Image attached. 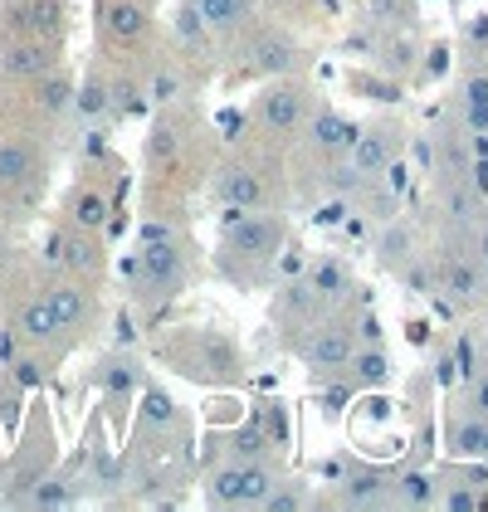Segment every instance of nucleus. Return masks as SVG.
I'll return each instance as SVG.
<instances>
[{
    "label": "nucleus",
    "mask_w": 488,
    "mask_h": 512,
    "mask_svg": "<svg viewBox=\"0 0 488 512\" xmlns=\"http://www.w3.org/2000/svg\"><path fill=\"white\" fill-rule=\"evenodd\" d=\"M337 220H347V215H342V200H332V205L318 210V225H337Z\"/></svg>",
    "instance_id": "nucleus-41"
},
{
    "label": "nucleus",
    "mask_w": 488,
    "mask_h": 512,
    "mask_svg": "<svg viewBox=\"0 0 488 512\" xmlns=\"http://www.w3.org/2000/svg\"><path fill=\"white\" fill-rule=\"evenodd\" d=\"M371 10H376V20H396L401 15V0H371Z\"/></svg>",
    "instance_id": "nucleus-40"
},
{
    "label": "nucleus",
    "mask_w": 488,
    "mask_h": 512,
    "mask_svg": "<svg viewBox=\"0 0 488 512\" xmlns=\"http://www.w3.org/2000/svg\"><path fill=\"white\" fill-rule=\"evenodd\" d=\"M103 391L132 395L137 391V366H132V361H103Z\"/></svg>",
    "instance_id": "nucleus-27"
},
{
    "label": "nucleus",
    "mask_w": 488,
    "mask_h": 512,
    "mask_svg": "<svg viewBox=\"0 0 488 512\" xmlns=\"http://www.w3.org/2000/svg\"><path fill=\"white\" fill-rule=\"evenodd\" d=\"M40 176V152L25 137H5L0 142V191H20Z\"/></svg>",
    "instance_id": "nucleus-11"
},
{
    "label": "nucleus",
    "mask_w": 488,
    "mask_h": 512,
    "mask_svg": "<svg viewBox=\"0 0 488 512\" xmlns=\"http://www.w3.org/2000/svg\"><path fill=\"white\" fill-rule=\"evenodd\" d=\"M274 483L279 478H274V469L264 459H235L230 469H220L210 478V498L225 503V508H259Z\"/></svg>",
    "instance_id": "nucleus-2"
},
{
    "label": "nucleus",
    "mask_w": 488,
    "mask_h": 512,
    "mask_svg": "<svg viewBox=\"0 0 488 512\" xmlns=\"http://www.w3.org/2000/svg\"><path fill=\"white\" fill-rule=\"evenodd\" d=\"M147 93H152V103H171V98H181V79H176L171 69H157V74L147 79Z\"/></svg>",
    "instance_id": "nucleus-33"
},
{
    "label": "nucleus",
    "mask_w": 488,
    "mask_h": 512,
    "mask_svg": "<svg viewBox=\"0 0 488 512\" xmlns=\"http://www.w3.org/2000/svg\"><path fill=\"white\" fill-rule=\"evenodd\" d=\"M69 503H74L69 478H64V473H44L40 483H35V493H30V503H25V508H69Z\"/></svg>",
    "instance_id": "nucleus-24"
},
{
    "label": "nucleus",
    "mask_w": 488,
    "mask_h": 512,
    "mask_svg": "<svg viewBox=\"0 0 488 512\" xmlns=\"http://www.w3.org/2000/svg\"><path fill=\"white\" fill-rule=\"evenodd\" d=\"M108 215H113V200L103 196L98 186H83L69 196V220H74V230H88V235H98L103 225H108Z\"/></svg>",
    "instance_id": "nucleus-14"
},
{
    "label": "nucleus",
    "mask_w": 488,
    "mask_h": 512,
    "mask_svg": "<svg viewBox=\"0 0 488 512\" xmlns=\"http://www.w3.org/2000/svg\"><path fill=\"white\" fill-rule=\"evenodd\" d=\"M59 264L64 269H74V274H93L98 264H103V254H98V239L88 235V230H59Z\"/></svg>",
    "instance_id": "nucleus-15"
},
{
    "label": "nucleus",
    "mask_w": 488,
    "mask_h": 512,
    "mask_svg": "<svg viewBox=\"0 0 488 512\" xmlns=\"http://www.w3.org/2000/svg\"><path fill=\"white\" fill-rule=\"evenodd\" d=\"M449 454L454 459H488V415L479 420H459L454 430H449Z\"/></svg>",
    "instance_id": "nucleus-18"
},
{
    "label": "nucleus",
    "mask_w": 488,
    "mask_h": 512,
    "mask_svg": "<svg viewBox=\"0 0 488 512\" xmlns=\"http://www.w3.org/2000/svg\"><path fill=\"white\" fill-rule=\"evenodd\" d=\"M469 405H474V415H488V376H474V386H469Z\"/></svg>",
    "instance_id": "nucleus-38"
},
{
    "label": "nucleus",
    "mask_w": 488,
    "mask_h": 512,
    "mask_svg": "<svg viewBox=\"0 0 488 512\" xmlns=\"http://www.w3.org/2000/svg\"><path fill=\"white\" fill-rule=\"evenodd\" d=\"M347 157H352V171H357L362 181L376 176V171H386V166H391V127H357Z\"/></svg>",
    "instance_id": "nucleus-12"
},
{
    "label": "nucleus",
    "mask_w": 488,
    "mask_h": 512,
    "mask_svg": "<svg viewBox=\"0 0 488 512\" xmlns=\"http://www.w3.org/2000/svg\"><path fill=\"white\" fill-rule=\"evenodd\" d=\"M298 64V54H293V44L279 40V35H269V40L254 44V59H249V69L254 74H288Z\"/></svg>",
    "instance_id": "nucleus-20"
},
{
    "label": "nucleus",
    "mask_w": 488,
    "mask_h": 512,
    "mask_svg": "<svg viewBox=\"0 0 488 512\" xmlns=\"http://www.w3.org/2000/svg\"><path fill=\"white\" fill-rule=\"evenodd\" d=\"M44 303H49V313L59 322V332H79L93 322V293L74 283V278H64V283H54L49 293H44Z\"/></svg>",
    "instance_id": "nucleus-8"
},
{
    "label": "nucleus",
    "mask_w": 488,
    "mask_h": 512,
    "mask_svg": "<svg viewBox=\"0 0 488 512\" xmlns=\"http://www.w3.org/2000/svg\"><path fill=\"white\" fill-rule=\"evenodd\" d=\"M201 361L215 371V376H235V347H230V342H220V337H205Z\"/></svg>",
    "instance_id": "nucleus-29"
},
{
    "label": "nucleus",
    "mask_w": 488,
    "mask_h": 512,
    "mask_svg": "<svg viewBox=\"0 0 488 512\" xmlns=\"http://www.w3.org/2000/svg\"><path fill=\"white\" fill-rule=\"evenodd\" d=\"M15 332H20L25 342H49V337H59V322H54L44 298H30V303L15 313Z\"/></svg>",
    "instance_id": "nucleus-19"
},
{
    "label": "nucleus",
    "mask_w": 488,
    "mask_h": 512,
    "mask_svg": "<svg viewBox=\"0 0 488 512\" xmlns=\"http://www.w3.org/2000/svg\"><path fill=\"white\" fill-rule=\"evenodd\" d=\"M352 366H357V376H362L366 386H376V381H386V352H362V356H352Z\"/></svg>",
    "instance_id": "nucleus-32"
},
{
    "label": "nucleus",
    "mask_w": 488,
    "mask_h": 512,
    "mask_svg": "<svg viewBox=\"0 0 488 512\" xmlns=\"http://www.w3.org/2000/svg\"><path fill=\"white\" fill-rule=\"evenodd\" d=\"M98 25H103V35L113 44H137L147 30H152V15H147V5L142 0H103V15H98Z\"/></svg>",
    "instance_id": "nucleus-7"
},
{
    "label": "nucleus",
    "mask_w": 488,
    "mask_h": 512,
    "mask_svg": "<svg viewBox=\"0 0 488 512\" xmlns=\"http://www.w3.org/2000/svg\"><path fill=\"white\" fill-rule=\"evenodd\" d=\"M391 493H401V503H430V498H435V488H430V473H420V469L401 473V478L391 483Z\"/></svg>",
    "instance_id": "nucleus-28"
},
{
    "label": "nucleus",
    "mask_w": 488,
    "mask_h": 512,
    "mask_svg": "<svg viewBox=\"0 0 488 512\" xmlns=\"http://www.w3.org/2000/svg\"><path fill=\"white\" fill-rule=\"evenodd\" d=\"M445 64H449L445 49H430V74H445Z\"/></svg>",
    "instance_id": "nucleus-44"
},
{
    "label": "nucleus",
    "mask_w": 488,
    "mask_h": 512,
    "mask_svg": "<svg viewBox=\"0 0 488 512\" xmlns=\"http://www.w3.org/2000/svg\"><path fill=\"white\" fill-rule=\"evenodd\" d=\"M191 5L205 20V30H215V35H235L244 20L254 15V0H191Z\"/></svg>",
    "instance_id": "nucleus-13"
},
{
    "label": "nucleus",
    "mask_w": 488,
    "mask_h": 512,
    "mask_svg": "<svg viewBox=\"0 0 488 512\" xmlns=\"http://www.w3.org/2000/svg\"><path fill=\"white\" fill-rule=\"evenodd\" d=\"M235 459H264V449H269V434L259 430V425H249V430H240L235 434Z\"/></svg>",
    "instance_id": "nucleus-30"
},
{
    "label": "nucleus",
    "mask_w": 488,
    "mask_h": 512,
    "mask_svg": "<svg viewBox=\"0 0 488 512\" xmlns=\"http://www.w3.org/2000/svg\"><path fill=\"white\" fill-rule=\"evenodd\" d=\"M308 288H313V298H318V303H337V298H347L352 274H347L337 259H323V264L308 274Z\"/></svg>",
    "instance_id": "nucleus-21"
},
{
    "label": "nucleus",
    "mask_w": 488,
    "mask_h": 512,
    "mask_svg": "<svg viewBox=\"0 0 488 512\" xmlns=\"http://www.w3.org/2000/svg\"><path fill=\"white\" fill-rule=\"evenodd\" d=\"M176 157V132L171 127H152L147 137V161H171Z\"/></svg>",
    "instance_id": "nucleus-34"
},
{
    "label": "nucleus",
    "mask_w": 488,
    "mask_h": 512,
    "mask_svg": "<svg viewBox=\"0 0 488 512\" xmlns=\"http://www.w3.org/2000/svg\"><path fill=\"white\" fill-rule=\"evenodd\" d=\"M215 200L230 205V210H259V200H264L259 171H249V166H220V176H215Z\"/></svg>",
    "instance_id": "nucleus-10"
},
{
    "label": "nucleus",
    "mask_w": 488,
    "mask_h": 512,
    "mask_svg": "<svg viewBox=\"0 0 488 512\" xmlns=\"http://www.w3.org/2000/svg\"><path fill=\"white\" fill-rule=\"evenodd\" d=\"M171 415H176V410H171V395H166V391L147 395V420H152V425H166Z\"/></svg>",
    "instance_id": "nucleus-37"
},
{
    "label": "nucleus",
    "mask_w": 488,
    "mask_h": 512,
    "mask_svg": "<svg viewBox=\"0 0 488 512\" xmlns=\"http://www.w3.org/2000/svg\"><path fill=\"white\" fill-rule=\"evenodd\" d=\"M0 473H5V469H0Z\"/></svg>",
    "instance_id": "nucleus-46"
},
{
    "label": "nucleus",
    "mask_w": 488,
    "mask_h": 512,
    "mask_svg": "<svg viewBox=\"0 0 488 512\" xmlns=\"http://www.w3.org/2000/svg\"><path fill=\"white\" fill-rule=\"evenodd\" d=\"M54 69V40H25V35H15V40L0 49V74L5 79H40Z\"/></svg>",
    "instance_id": "nucleus-6"
},
{
    "label": "nucleus",
    "mask_w": 488,
    "mask_h": 512,
    "mask_svg": "<svg viewBox=\"0 0 488 512\" xmlns=\"http://www.w3.org/2000/svg\"><path fill=\"white\" fill-rule=\"evenodd\" d=\"M259 508H269V512H298V508H303V493H293V488H279V483H274V488H269V498H264Z\"/></svg>",
    "instance_id": "nucleus-35"
},
{
    "label": "nucleus",
    "mask_w": 488,
    "mask_h": 512,
    "mask_svg": "<svg viewBox=\"0 0 488 512\" xmlns=\"http://www.w3.org/2000/svg\"><path fill=\"white\" fill-rule=\"evenodd\" d=\"M74 108H79L83 118H108V113H113L108 83H103V79H88L83 88H74Z\"/></svg>",
    "instance_id": "nucleus-25"
},
{
    "label": "nucleus",
    "mask_w": 488,
    "mask_h": 512,
    "mask_svg": "<svg viewBox=\"0 0 488 512\" xmlns=\"http://www.w3.org/2000/svg\"><path fill=\"white\" fill-rule=\"evenodd\" d=\"M352 356H357V342L342 322L318 327V337L308 342V366L313 371H342V366H352Z\"/></svg>",
    "instance_id": "nucleus-9"
},
{
    "label": "nucleus",
    "mask_w": 488,
    "mask_h": 512,
    "mask_svg": "<svg viewBox=\"0 0 488 512\" xmlns=\"http://www.w3.org/2000/svg\"><path fill=\"white\" fill-rule=\"evenodd\" d=\"M5 5H25V0H5Z\"/></svg>",
    "instance_id": "nucleus-45"
},
{
    "label": "nucleus",
    "mask_w": 488,
    "mask_h": 512,
    "mask_svg": "<svg viewBox=\"0 0 488 512\" xmlns=\"http://www.w3.org/2000/svg\"><path fill=\"white\" fill-rule=\"evenodd\" d=\"M352 137H357V122L342 118V113H323V118H313V132H308V142H313L318 152H347V147H352Z\"/></svg>",
    "instance_id": "nucleus-17"
},
{
    "label": "nucleus",
    "mask_w": 488,
    "mask_h": 512,
    "mask_svg": "<svg viewBox=\"0 0 488 512\" xmlns=\"http://www.w3.org/2000/svg\"><path fill=\"white\" fill-rule=\"evenodd\" d=\"M464 127H469L474 137L488 132V79L484 74L469 79V88H464Z\"/></svg>",
    "instance_id": "nucleus-23"
},
{
    "label": "nucleus",
    "mask_w": 488,
    "mask_h": 512,
    "mask_svg": "<svg viewBox=\"0 0 488 512\" xmlns=\"http://www.w3.org/2000/svg\"><path fill=\"white\" fill-rule=\"evenodd\" d=\"M176 30H181V40H186V44H205V35H210V30H205V20L196 15V5H191V0H186V5L176 10Z\"/></svg>",
    "instance_id": "nucleus-31"
},
{
    "label": "nucleus",
    "mask_w": 488,
    "mask_h": 512,
    "mask_svg": "<svg viewBox=\"0 0 488 512\" xmlns=\"http://www.w3.org/2000/svg\"><path fill=\"white\" fill-rule=\"evenodd\" d=\"M445 288L459 303H474V298H479V269H474V264H449Z\"/></svg>",
    "instance_id": "nucleus-26"
},
{
    "label": "nucleus",
    "mask_w": 488,
    "mask_h": 512,
    "mask_svg": "<svg viewBox=\"0 0 488 512\" xmlns=\"http://www.w3.org/2000/svg\"><path fill=\"white\" fill-rule=\"evenodd\" d=\"M469 40H474V44H488V15L469 20Z\"/></svg>",
    "instance_id": "nucleus-42"
},
{
    "label": "nucleus",
    "mask_w": 488,
    "mask_h": 512,
    "mask_svg": "<svg viewBox=\"0 0 488 512\" xmlns=\"http://www.w3.org/2000/svg\"><path fill=\"white\" fill-rule=\"evenodd\" d=\"M386 64L406 74L410 64H415V44H410V40H391V44H386Z\"/></svg>",
    "instance_id": "nucleus-36"
},
{
    "label": "nucleus",
    "mask_w": 488,
    "mask_h": 512,
    "mask_svg": "<svg viewBox=\"0 0 488 512\" xmlns=\"http://www.w3.org/2000/svg\"><path fill=\"white\" fill-rule=\"evenodd\" d=\"M342 503L347 508H381V503H391V478L376 469H357L347 478V488H342Z\"/></svg>",
    "instance_id": "nucleus-16"
},
{
    "label": "nucleus",
    "mask_w": 488,
    "mask_h": 512,
    "mask_svg": "<svg viewBox=\"0 0 488 512\" xmlns=\"http://www.w3.org/2000/svg\"><path fill=\"white\" fill-rule=\"evenodd\" d=\"M127 278L142 298H171L186 278V259L176 249V235L166 239H142V254L127 264Z\"/></svg>",
    "instance_id": "nucleus-1"
},
{
    "label": "nucleus",
    "mask_w": 488,
    "mask_h": 512,
    "mask_svg": "<svg viewBox=\"0 0 488 512\" xmlns=\"http://www.w3.org/2000/svg\"><path fill=\"white\" fill-rule=\"evenodd\" d=\"M406 244H410V235H406V230H391L381 249H386V259H406Z\"/></svg>",
    "instance_id": "nucleus-39"
},
{
    "label": "nucleus",
    "mask_w": 488,
    "mask_h": 512,
    "mask_svg": "<svg viewBox=\"0 0 488 512\" xmlns=\"http://www.w3.org/2000/svg\"><path fill=\"white\" fill-rule=\"evenodd\" d=\"M308 118V93L298 83H274L264 98H259V122L264 132H298Z\"/></svg>",
    "instance_id": "nucleus-3"
},
{
    "label": "nucleus",
    "mask_w": 488,
    "mask_h": 512,
    "mask_svg": "<svg viewBox=\"0 0 488 512\" xmlns=\"http://www.w3.org/2000/svg\"><path fill=\"white\" fill-rule=\"evenodd\" d=\"M284 239V225L269 220V215H249V210H235V220L225 225V244L235 254H274Z\"/></svg>",
    "instance_id": "nucleus-4"
},
{
    "label": "nucleus",
    "mask_w": 488,
    "mask_h": 512,
    "mask_svg": "<svg viewBox=\"0 0 488 512\" xmlns=\"http://www.w3.org/2000/svg\"><path fill=\"white\" fill-rule=\"evenodd\" d=\"M5 25L25 40H59L64 30V5L59 0H25V5H5Z\"/></svg>",
    "instance_id": "nucleus-5"
},
{
    "label": "nucleus",
    "mask_w": 488,
    "mask_h": 512,
    "mask_svg": "<svg viewBox=\"0 0 488 512\" xmlns=\"http://www.w3.org/2000/svg\"><path fill=\"white\" fill-rule=\"evenodd\" d=\"M449 215H469V196L464 191H449Z\"/></svg>",
    "instance_id": "nucleus-43"
},
{
    "label": "nucleus",
    "mask_w": 488,
    "mask_h": 512,
    "mask_svg": "<svg viewBox=\"0 0 488 512\" xmlns=\"http://www.w3.org/2000/svg\"><path fill=\"white\" fill-rule=\"evenodd\" d=\"M35 103H40L44 113L54 118V113H64V108H74V79L69 74H40V93H35Z\"/></svg>",
    "instance_id": "nucleus-22"
}]
</instances>
